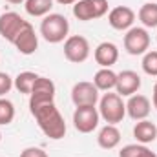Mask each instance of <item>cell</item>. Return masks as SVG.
Instances as JSON below:
<instances>
[{"instance_id": "24", "label": "cell", "mask_w": 157, "mask_h": 157, "mask_svg": "<svg viewBox=\"0 0 157 157\" xmlns=\"http://www.w3.org/2000/svg\"><path fill=\"white\" fill-rule=\"evenodd\" d=\"M146 146L144 144H126L121 152H119V157H141L144 154Z\"/></svg>"}, {"instance_id": "25", "label": "cell", "mask_w": 157, "mask_h": 157, "mask_svg": "<svg viewBox=\"0 0 157 157\" xmlns=\"http://www.w3.org/2000/svg\"><path fill=\"white\" fill-rule=\"evenodd\" d=\"M11 88H13V78L9 77L6 71H0V97L9 93Z\"/></svg>"}, {"instance_id": "18", "label": "cell", "mask_w": 157, "mask_h": 157, "mask_svg": "<svg viewBox=\"0 0 157 157\" xmlns=\"http://www.w3.org/2000/svg\"><path fill=\"white\" fill-rule=\"evenodd\" d=\"M93 84L97 86L99 91H110L117 84V73L112 71L110 68H101L93 77Z\"/></svg>"}, {"instance_id": "17", "label": "cell", "mask_w": 157, "mask_h": 157, "mask_svg": "<svg viewBox=\"0 0 157 157\" xmlns=\"http://www.w3.org/2000/svg\"><path fill=\"white\" fill-rule=\"evenodd\" d=\"M97 143L104 150H113L121 143V132H119V128L115 124H106L104 128H101V132L97 135Z\"/></svg>"}, {"instance_id": "7", "label": "cell", "mask_w": 157, "mask_h": 157, "mask_svg": "<svg viewBox=\"0 0 157 157\" xmlns=\"http://www.w3.org/2000/svg\"><path fill=\"white\" fill-rule=\"evenodd\" d=\"M99 110L95 106H77L73 112V126L80 133H91L99 126Z\"/></svg>"}, {"instance_id": "31", "label": "cell", "mask_w": 157, "mask_h": 157, "mask_svg": "<svg viewBox=\"0 0 157 157\" xmlns=\"http://www.w3.org/2000/svg\"><path fill=\"white\" fill-rule=\"evenodd\" d=\"M0 141H2V132H0Z\"/></svg>"}, {"instance_id": "29", "label": "cell", "mask_w": 157, "mask_h": 157, "mask_svg": "<svg viewBox=\"0 0 157 157\" xmlns=\"http://www.w3.org/2000/svg\"><path fill=\"white\" fill-rule=\"evenodd\" d=\"M141 157H157V155L152 152V150H148V148H146V150H144V154H143Z\"/></svg>"}, {"instance_id": "2", "label": "cell", "mask_w": 157, "mask_h": 157, "mask_svg": "<svg viewBox=\"0 0 157 157\" xmlns=\"http://www.w3.org/2000/svg\"><path fill=\"white\" fill-rule=\"evenodd\" d=\"M70 33V22L60 13H49L40 22V35L49 44H59L68 39Z\"/></svg>"}, {"instance_id": "15", "label": "cell", "mask_w": 157, "mask_h": 157, "mask_svg": "<svg viewBox=\"0 0 157 157\" xmlns=\"http://www.w3.org/2000/svg\"><path fill=\"white\" fill-rule=\"evenodd\" d=\"M93 57H95V62L101 68H112L119 60V48L113 42H101L95 48Z\"/></svg>"}, {"instance_id": "16", "label": "cell", "mask_w": 157, "mask_h": 157, "mask_svg": "<svg viewBox=\"0 0 157 157\" xmlns=\"http://www.w3.org/2000/svg\"><path fill=\"white\" fill-rule=\"evenodd\" d=\"M133 137L137 139V143L141 144H148V143H154L157 139V126L152 121H137V124L133 126Z\"/></svg>"}, {"instance_id": "22", "label": "cell", "mask_w": 157, "mask_h": 157, "mask_svg": "<svg viewBox=\"0 0 157 157\" xmlns=\"http://www.w3.org/2000/svg\"><path fill=\"white\" fill-rule=\"evenodd\" d=\"M15 119V106L9 99L0 97V126H7L11 124Z\"/></svg>"}, {"instance_id": "11", "label": "cell", "mask_w": 157, "mask_h": 157, "mask_svg": "<svg viewBox=\"0 0 157 157\" xmlns=\"http://www.w3.org/2000/svg\"><path fill=\"white\" fill-rule=\"evenodd\" d=\"M13 46L22 55H33L39 49V37L35 33V28L29 22L22 28V31L17 35V39L13 40Z\"/></svg>"}, {"instance_id": "14", "label": "cell", "mask_w": 157, "mask_h": 157, "mask_svg": "<svg viewBox=\"0 0 157 157\" xmlns=\"http://www.w3.org/2000/svg\"><path fill=\"white\" fill-rule=\"evenodd\" d=\"M150 110H152L150 99L144 97V95H139V93L132 95L130 101L126 102V113L133 119V121H143V119H146L150 115Z\"/></svg>"}, {"instance_id": "6", "label": "cell", "mask_w": 157, "mask_h": 157, "mask_svg": "<svg viewBox=\"0 0 157 157\" xmlns=\"http://www.w3.org/2000/svg\"><path fill=\"white\" fill-rule=\"evenodd\" d=\"M150 48V35L146 28H130L124 35V49L130 55H144Z\"/></svg>"}, {"instance_id": "32", "label": "cell", "mask_w": 157, "mask_h": 157, "mask_svg": "<svg viewBox=\"0 0 157 157\" xmlns=\"http://www.w3.org/2000/svg\"><path fill=\"white\" fill-rule=\"evenodd\" d=\"M148 2H155V0H148Z\"/></svg>"}, {"instance_id": "20", "label": "cell", "mask_w": 157, "mask_h": 157, "mask_svg": "<svg viewBox=\"0 0 157 157\" xmlns=\"http://www.w3.org/2000/svg\"><path fill=\"white\" fill-rule=\"evenodd\" d=\"M37 78H39V75L33 73V71H22V73H18L17 77L13 78V86H15L20 93L29 95L31 90H33V86H35V80H37Z\"/></svg>"}, {"instance_id": "12", "label": "cell", "mask_w": 157, "mask_h": 157, "mask_svg": "<svg viewBox=\"0 0 157 157\" xmlns=\"http://www.w3.org/2000/svg\"><path fill=\"white\" fill-rule=\"evenodd\" d=\"M135 22V13L128 6H117L108 13V24L117 31H128Z\"/></svg>"}, {"instance_id": "21", "label": "cell", "mask_w": 157, "mask_h": 157, "mask_svg": "<svg viewBox=\"0 0 157 157\" xmlns=\"http://www.w3.org/2000/svg\"><path fill=\"white\" fill-rule=\"evenodd\" d=\"M139 20L144 28H157V2H146L139 9Z\"/></svg>"}, {"instance_id": "10", "label": "cell", "mask_w": 157, "mask_h": 157, "mask_svg": "<svg viewBox=\"0 0 157 157\" xmlns=\"http://www.w3.org/2000/svg\"><path fill=\"white\" fill-rule=\"evenodd\" d=\"M71 101L75 106H95L99 101V90L93 82H77L71 88Z\"/></svg>"}, {"instance_id": "1", "label": "cell", "mask_w": 157, "mask_h": 157, "mask_svg": "<svg viewBox=\"0 0 157 157\" xmlns=\"http://www.w3.org/2000/svg\"><path fill=\"white\" fill-rule=\"evenodd\" d=\"M31 115L35 117L39 128L46 137L59 141L66 135V122H64V117L60 115V112L57 110L55 102H48V104L31 108Z\"/></svg>"}, {"instance_id": "8", "label": "cell", "mask_w": 157, "mask_h": 157, "mask_svg": "<svg viewBox=\"0 0 157 157\" xmlns=\"http://www.w3.org/2000/svg\"><path fill=\"white\" fill-rule=\"evenodd\" d=\"M55 101V84L53 80L48 77H40L35 80V86L29 93V110L40 106V104H48Z\"/></svg>"}, {"instance_id": "23", "label": "cell", "mask_w": 157, "mask_h": 157, "mask_svg": "<svg viewBox=\"0 0 157 157\" xmlns=\"http://www.w3.org/2000/svg\"><path fill=\"white\" fill-rule=\"evenodd\" d=\"M143 71L150 77H157V51H146L143 57Z\"/></svg>"}, {"instance_id": "4", "label": "cell", "mask_w": 157, "mask_h": 157, "mask_svg": "<svg viewBox=\"0 0 157 157\" xmlns=\"http://www.w3.org/2000/svg\"><path fill=\"white\" fill-rule=\"evenodd\" d=\"M106 13H108V0H77L73 4V15L82 22L101 18Z\"/></svg>"}, {"instance_id": "28", "label": "cell", "mask_w": 157, "mask_h": 157, "mask_svg": "<svg viewBox=\"0 0 157 157\" xmlns=\"http://www.w3.org/2000/svg\"><path fill=\"white\" fill-rule=\"evenodd\" d=\"M57 2H59V4H62V6H70V4L73 6V4H75L77 0H57Z\"/></svg>"}, {"instance_id": "26", "label": "cell", "mask_w": 157, "mask_h": 157, "mask_svg": "<svg viewBox=\"0 0 157 157\" xmlns=\"http://www.w3.org/2000/svg\"><path fill=\"white\" fill-rule=\"evenodd\" d=\"M20 157H48V154L42 150V148H37V146H29L26 150L20 152Z\"/></svg>"}, {"instance_id": "27", "label": "cell", "mask_w": 157, "mask_h": 157, "mask_svg": "<svg viewBox=\"0 0 157 157\" xmlns=\"http://www.w3.org/2000/svg\"><path fill=\"white\" fill-rule=\"evenodd\" d=\"M152 102H154V108H157V82L154 86V95H152Z\"/></svg>"}, {"instance_id": "3", "label": "cell", "mask_w": 157, "mask_h": 157, "mask_svg": "<svg viewBox=\"0 0 157 157\" xmlns=\"http://www.w3.org/2000/svg\"><path fill=\"white\" fill-rule=\"evenodd\" d=\"M99 115L108 124H119L126 115V104L122 102V97L119 93H104L99 102Z\"/></svg>"}, {"instance_id": "5", "label": "cell", "mask_w": 157, "mask_h": 157, "mask_svg": "<svg viewBox=\"0 0 157 157\" xmlns=\"http://www.w3.org/2000/svg\"><path fill=\"white\" fill-rule=\"evenodd\" d=\"M90 49H91L90 42L82 35H71L64 40V57L73 64H80V62L88 60Z\"/></svg>"}, {"instance_id": "19", "label": "cell", "mask_w": 157, "mask_h": 157, "mask_svg": "<svg viewBox=\"0 0 157 157\" xmlns=\"http://www.w3.org/2000/svg\"><path fill=\"white\" fill-rule=\"evenodd\" d=\"M24 7H26V13L31 17H46L51 13L53 0H26Z\"/></svg>"}, {"instance_id": "30", "label": "cell", "mask_w": 157, "mask_h": 157, "mask_svg": "<svg viewBox=\"0 0 157 157\" xmlns=\"http://www.w3.org/2000/svg\"><path fill=\"white\" fill-rule=\"evenodd\" d=\"M6 2H9V4H15V6H17V4H24L26 0H6Z\"/></svg>"}, {"instance_id": "9", "label": "cell", "mask_w": 157, "mask_h": 157, "mask_svg": "<svg viewBox=\"0 0 157 157\" xmlns=\"http://www.w3.org/2000/svg\"><path fill=\"white\" fill-rule=\"evenodd\" d=\"M28 24V20H24L18 13L15 11H7L0 15V37L6 39L7 42L13 44V40L17 39V35L22 31V28Z\"/></svg>"}, {"instance_id": "13", "label": "cell", "mask_w": 157, "mask_h": 157, "mask_svg": "<svg viewBox=\"0 0 157 157\" xmlns=\"http://www.w3.org/2000/svg\"><path fill=\"white\" fill-rule=\"evenodd\" d=\"M141 88V77L132 71V70H124L117 73V84H115V90L121 97H132L139 91Z\"/></svg>"}]
</instances>
